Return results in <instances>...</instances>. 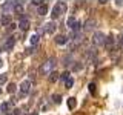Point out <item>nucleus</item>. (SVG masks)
Listing matches in <instances>:
<instances>
[{
    "instance_id": "23",
    "label": "nucleus",
    "mask_w": 123,
    "mask_h": 115,
    "mask_svg": "<svg viewBox=\"0 0 123 115\" xmlns=\"http://www.w3.org/2000/svg\"><path fill=\"white\" fill-rule=\"evenodd\" d=\"M69 78H71L69 72H63V74L60 75V80H62V81H66V80H69Z\"/></svg>"
},
{
    "instance_id": "33",
    "label": "nucleus",
    "mask_w": 123,
    "mask_h": 115,
    "mask_svg": "<svg viewBox=\"0 0 123 115\" xmlns=\"http://www.w3.org/2000/svg\"><path fill=\"white\" fill-rule=\"evenodd\" d=\"M0 95H2V89H0Z\"/></svg>"
},
{
    "instance_id": "9",
    "label": "nucleus",
    "mask_w": 123,
    "mask_h": 115,
    "mask_svg": "<svg viewBox=\"0 0 123 115\" xmlns=\"http://www.w3.org/2000/svg\"><path fill=\"white\" fill-rule=\"evenodd\" d=\"M0 23H2L3 26H11V25H12V22H11V17H9L8 14L2 15V18H0Z\"/></svg>"
},
{
    "instance_id": "27",
    "label": "nucleus",
    "mask_w": 123,
    "mask_h": 115,
    "mask_svg": "<svg viewBox=\"0 0 123 115\" xmlns=\"http://www.w3.org/2000/svg\"><path fill=\"white\" fill-rule=\"evenodd\" d=\"M6 80H8V77H6V74H2V75H0V84L6 83Z\"/></svg>"
},
{
    "instance_id": "5",
    "label": "nucleus",
    "mask_w": 123,
    "mask_h": 115,
    "mask_svg": "<svg viewBox=\"0 0 123 115\" xmlns=\"http://www.w3.org/2000/svg\"><path fill=\"white\" fill-rule=\"evenodd\" d=\"M14 45H15L14 37H8L6 41H5V46H3V49H5V51H11V49L14 48Z\"/></svg>"
},
{
    "instance_id": "18",
    "label": "nucleus",
    "mask_w": 123,
    "mask_h": 115,
    "mask_svg": "<svg viewBox=\"0 0 123 115\" xmlns=\"http://www.w3.org/2000/svg\"><path fill=\"white\" fill-rule=\"evenodd\" d=\"M38 41H40V34H34V35L32 37H31V45H32V46H36L37 43H38Z\"/></svg>"
},
{
    "instance_id": "26",
    "label": "nucleus",
    "mask_w": 123,
    "mask_h": 115,
    "mask_svg": "<svg viewBox=\"0 0 123 115\" xmlns=\"http://www.w3.org/2000/svg\"><path fill=\"white\" fill-rule=\"evenodd\" d=\"M80 26H82V25H80V23H79V22H77V23H75V25H74V26H72V32H79V31H80Z\"/></svg>"
},
{
    "instance_id": "2",
    "label": "nucleus",
    "mask_w": 123,
    "mask_h": 115,
    "mask_svg": "<svg viewBox=\"0 0 123 115\" xmlns=\"http://www.w3.org/2000/svg\"><path fill=\"white\" fill-rule=\"evenodd\" d=\"M66 3L65 2H59L55 6L52 8V12H51V17L52 18H57V17H60V14H63L65 11H66Z\"/></svg>"
},
{
    "instance_id": "15",
    "label": "nucleus",
    "mask_w": 123,
    "mask_h": 115,
    "mask_svg": "<svg viewBox=\"0 0 123 115\" xmlns=\"http://www.w3.org/2000/svg\"><path fill=\"white\" fill-rule=\"evenodd\" d=\"M3 11H14V2H6V3H3Z\"/></svg>"
},
{
    "instance_id": "20",
    "label": "nucleus",
    "mask_w": 123,
    "mask_h": 115,
    "mask_svg": "<svg viewBox=\"0 0 123 115\" xmlns=\"http://www.w3.org/2000/svg\"><path fill=\"white\" fill-rule=\"evenodd\" d=\"M75 23H77V20H75V18H74V17H69V18H68V22H66V25H68V26H69V28H71V29H72V26H74V25H75Z\"/></svg>"
},
{
    "instance_id": "6",
    "label": "nucleus",
    "mask_w": 123,
    "mask_h": 115,
    "mask_svg": "<svg viewBox=\"0 0 123 115\" xmlns=\"http://www.w3.org/2000/svg\"><path fill=\"white\" fill-rule=\"evenodd\" d=\"M95 26H97V20H94V18H89V20L85 22V31H91Z\"/></svg>"
},
{
    "instance_id": "13",
    "label": "nucleus",
    "mask_w": 123,
    "mask_h": 115,
    "mask_svg": "<svg viewBox=\"0 0 123 115\" xmlns=\"http://www.w3.org/2000/svg\"><path fill=\"white\" fill-rule=\"evenodd\" d=\"M14 12L15 14H23V5L20 2H15L14 3Z\"/></svg>"
},
{
    "instance_id": "22",
    "label": "nucleus",
    "mask_w": 123,
    "mask_h": 115,
    "mask_svg": "<svg viewBox=\"0 0 123 115\" xmlns=\"http://www.w3.org/2000/svg\"><path fill=\"white\" fill-rule=\"evenodd\" d=\"M15 91H17V86H15L14 83H9V86H8V92H9V94H14Z\"/></svg>"
},
{
    "instance_id": "4",
    "label": "nucleus",
    "mask_w": 123,
    "mask_h": 115,
    "mask_svg": "<svg viewBox=\"0 0 123 115\" xmlns=\"http://www.w3.org/2000/svg\"><path fill=\"white\" fill-rule=\"evenodd\" d=\"M29 91H31V81H29V80H23L22 84H20V92H22V95L29 94Z\"/></svg>"
},
{
    "instance_id": "3",
    "label": "nucleus",
    "mask_w": 123,
    "mask_h": 115,
    "mask_svg": "<svg viewBox=\"0 0 123 115\" xmlns=\"http://www.w3.org/2000/svg\"><path fill=\"white\" fill-rule=\"evenodd\" d=\"M92 43H94L95 46H103L106 43V37L103 32H100V31H97V32L94 34V37H92Z\"/></svg>"
},
{
    "instance_id": "21",
    "label": "nucleus",
    "mask_w": 123,
    "mask_h": 115,
    "mask_svg": "<svg viewBox=\"0 0 123 115\" xmlns=\"http://www.w3.org/2000/svg\"><path fill=\"white\" fill-rule=\"evenodd\" d=\"M72 84H74V78H69V80H66V81H65V86H66V89H71L72 87Z\"/></svg>"
},
{
    "instance_id": "24",
    "label": "nucleus",
    "mask_w": 123,
    "mask_h": 115,
    "mask_svg": "<svg viewBox=\"0 0 123 115\" xmlns=\"http://www.w3.org/2000/svg\"><path fill=\"white\" fill-rule=\"evenodd\" d=\"M82 68H83L82 63H75L74 66H72V71H75V72H77V71H82Z\"/></svg>"
},
{
    "instance_id": "30",
    "label": "nucleus",
    "mask_w": 123,
    "mask_h": 115,
    "mask_svg": "<svg viewBox=\"0 0 123 115\" xmlns=\"http://www.w3.org/2000/svg\"><path fill=\"white\" fill-rule=\"evenodd\" d=\"M2 64H3V61H2V58H0V66H2Z\"/></svg>"
},
{
    "instance_id": "25",
    "label": "nucleus",
    "mask_w": 123,
    "mask_h": 115,
    "mask_svg": "<svg viewBox=\"0 0 123 115\" xmlns=\"http://www.w3.org/2000/svg\"><path fill=\"white\" fill-rule=\"evenodd\" d=\"M88 87H89V92L94 95L95 94V83H89V86H88Z\"/></svg>"
},
{
    "instance_id": "16",
    "label": "nucleus",
    "mask_w": 123,
    "mask_h": 115,
    "mask_svg": "<svg viewBox=\"0 0 123 115\" xmlns=\"http://www.w3.org/2000/svg\"><path fill=\"white\" fill-rule=\"evenodd\" d=\"M112 45H114V37H112V35L106 37V43H105L106 49H111V48H112Z\"/></svg>"
},
{
    "instance_id": "7",
    "label": "nucleus",
    "mask_w": 123,
    "mask_h": 115,
    "mask_svg": "<svg viewBox=\"0 0 123 115\" xmlns=\"http://www.w3.org/2000/svg\"><path fill=\"white\" fill-rule=\"evenodd\" d=\"M29 26H31V23H29L28 18H25V17H23L22 20H20V23H18V28H20L22 31H28Z\"/></svg>"
},
{
    "instance_id": "32",
    "label": "nucleus",
    "mask_w": 123,
    "mask_h": 115,
    "mask_svg": "<svg viewBox=\"0 0 123 115\" xmlns=\"http://www.w3.org/2000/svg\"><path fill=\"white\" fill-rule=\"evenodd\" d=\"M122 41H123V34H122Z\"/></svg>"
},
{
    "instance_id": "17",
    "label": "nucleus",
    "mask_w": 123,
    "mask_h": 115,
    "mask_svg": "<svg viewBox=\"0 0 123 115\" xmlns=\"http://www.w3.org/2000/svg\"><path fill=\"white\" fill-rule=\"evenodd\" d=\"M77 106V100L74 98V97H71V98H68V107H69V109H74V107Z\"/></svg>"
},
{
    "instance_id": "29",
    "label": "nucleus",
    "mask_w": 123,
    "mask_h": 115,
    "mask_svg": "<svg viewBox=\"0 0 123 115\" xmlns=\"http://www.w3.org/2000/svg\"><path fill=\"white\" fill-rule=\"evenodd\" d=\"M29 115H38V114H37V112H31Z\"/></svg>"
},
{
    "instance_id": "28",
    "label": "nucleus",
    "mask_w": 123,
    "mask_h": 115,
    "mask_svg": "<svg viewBox=\"0 0 123 115\" xmlns=\"http://www.w3.org/2000/svg\"><path fill=\"white\" fill-rule=\"evenodd\" d=\"M14 115H22V110L20 109H14Z\"/></svg>"
},
{
    "instance_id": "1",
    "label": "nucleus",
    "mask_w": 123,
    "mask_h": 115,
    "mask_svg": "<svg viewBox=\"0 0 123 115\" xmlns=\"http://www.w3.org/2000/svg\"><path fill=\"white\" fill-rule=\"evenodd\" d=\"M54 66H55V60H54V58H48L43 64H42L40 72L43 75H49L51 72H54Z\"/></svg>"
},
{
    "instance_id": "8",
    "label": "nucleus",
    "mask_w": 123,
    "mask_h": 115,
    "mask_svg": "<svg viewBox=\"0 0 123 115\" xmlns=\"http://www.w3.org/2000/svg\"><path fill=\"white\" fill-rule=\"evenodd\" d=\"M12 104H14L12 101H5V103H2V104H0V112H8V110L12 107Z\"/></svg>"
},
{
    "instance_id": "19",
    "label": "nucleus",
    "mask_w": 123,
    "mask_h": 115,
    "mask_svg": "<svg viewBox=\"0 0 123 115\" xmlns=\"http://www.w3.org/2000/svg\"><path fill=\"white\" fill-rule=\"evenodd\" d=\"M52 101L55 103V104L62 103V95H60V94H54V95H52Z\"/></svg>"
},
{
    "instance_id": "12",
    "label": "nucleus",
    "mask_w": 123,
    "mask_h": 115,
    "mask_svg": "<svg viewBox=\"0 0 123 115\" xmlns=\"http://www.w3.org/2000/svg\"><path fill=\"white\" fill-rule=\"evenodd\" d=\"M37 14L38 15H46L48 14V6H46L45 3H42V5L37 8Z\"/></svg>"
},
{
    "instance_id": "14",
    "label": "nucleus",
    "mask_w": 123,
    "mask_h": 115,
    "mask_svg": "<svg viewBox=\"0 0 123 115\" xmlns=\"http://www.w3.org/2000/svg\"><path fill=\"white\" fill-rule=\"evenodd\" d=\"M48 77H49V81H51V83H54V81H57V80L60 78V74H57V72L54 71V72H51V74H49Z\"/></svg>"
},
{
    "instance_id": "10",
    "label": "nucleus",
    "mask_w": 123,
    "mask_h": 115,
    "mask_svg": "<svg viewBox=\"0 0 123 115\" xmlns=\"http://www.w3.org/2000/svg\"><path fill=\"white\" fill-rule=\"evenodd\" d=\"M43 29H45V32L46 34H52L54 31H55V25L51 22V23H46V25L43 26Z\"/></svg>"
},
{
    "instance_id": "31",
    "label": "nucleus",
    "mask_w": 123,
    "mask_h": 115,
    "mask_svg": "<svg viewBox=\"0 0 123 115\" xmlns=\"http://www.w3.org/2000/svg\"><path fill=\"white\" fill-rule=\"evenodd\" d=\"M2 51H3V48H0V52H2Z\"/></svg>"
},
{
    "instance_id": "11",
    "label": "nucleus",
    "mask_w": 123,
    "mask_h": 115,
    "mask_svg": "<svg viewBox=\"0 0 123 115\" xmlns=\"http://www.w3.org/2000/svg\"><path fill=\"white\" fill-rule=\"evenodd\" d=\"M55 43H57V45H66V43H68V37L63 35V34H60V35L55 37Z\"/></svg>"
}]
</instances>
